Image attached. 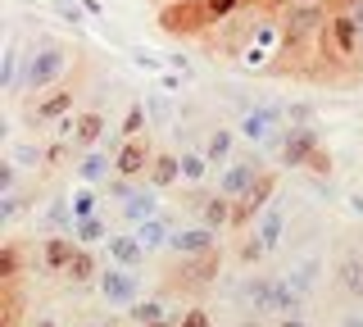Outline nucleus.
I'll return each instance as SVG.
<instances>
[{
  "mask_svg": "<svg viewBox=\"0 0 363 327\" xmlns=\"http://www.w3.org/2000/svg\"><path fill=\"white\" fill-rule=\"evenodd\" d=\"M77 50L73 41H64V37H55V32H37V37L23 46V87L18 92H28L32 100L45 96V92H55V87H64V77L73 73V64H77Z\"/></svg>",
  "mask_w": 363,
  "mask_h": 327,
  "instance_id": "nucleus-1",
  "label": "nucleus"
},
{
  "mask_svg": "<svg viewBox=\"0 0 363 327\" xmlns=\"http://www.w3.org/2000/svg\"><path fill=\"white\" fill-rule=\"evenodd\" d=\"M281 55H286V28H281V14L277 18H259L250 41L236 55V69L241 73H277Z\"/></svg>",
  "mask_w": 363,
  "mask_h": 327,
  "instance_id": "nucleus-2",
  "label": "nucleus"
},
{
  "mask_svg": "<svg viewBox=\"0 0 363 327\" xmlns=\"http://www.w3.org/2000/svg\"><path fill=\"white\" fill-rule=\"evenodd\" d=\"M155 23H159V32H164V37H177V41H182V37H204L209 28H218L204 0H173V5L159 9Z\"/></svg>",
  "mask_w": 363,
  "mask_h": 327,
  "instance_id": "nucleus-3",
  "label": "nucleus"
},
{
  "mask_svg": "<svg viewBox=\"0 0 363 327\" xmlns=\"http://www.w3.org/2000/svg\"><path fill=\"white\" fill-rule=\"evenodd\" d=\"M259 173H264V155H259L255 145H245V150H236V160H232V164L213 173V191H223V196L241 200L245 191L259 182Z\"/></svg>",
  "mask_w": 363,
  "mask_h": 327,
  "instance_id": "nucleus-4",
  "label": "nucleus"
},
{
  "mask_svg": "<svg viewBox=\"0 0 363 327\" xmlns=\"http://www.w3.org/2000/svg\"><path fill=\"white\" fill-rule=\"evenodd\" d=\"M96 291H100V300H105L109 309L128 314L132 304L141 300V273H132V268H123V264H105L100 277H96Z\"/></svg>",
  "mask_w": 363,
  "mask_h": 327,
  "instance_id": "nucleus-5",
  "label": "nucleus"
},
{
  "mask_svg": "<svg viewBox=\"0 0 363 327\" xmlns=\"http://www.w3.org/2000/svg\"><path fill=\"white\" fill-rule=\"evenodd\" d=\"M73 105H77V87H73V82H64V87H55V92L37 96V100L28 105V132H45V128H55L60 118L73 114Z\"/></svg>",
  "mask_w": 363,
  "mask_h": 327,
  "instance_id": "nucleus-6",
  "label": "nucleus"
},
{
  "mask_svg": "<svg viewBox=\"0 0 363 327\" xmlns=\"http://www.w3.org/2000/svg\"><path fill=\"white\" fill-rule=\"evenodd\" d=\"M268 150H277V164L281 168H304L318 150H323V137H318L313 123H309V128H291V123H286V132H281Z\"/></svg>",
  "mask_w": 363,
  "mask_h": 327,
  "instance_id": "nucleus-7",
  "label": "nucleus"
},
{
  "mask_svg": "<svg viewBox=\"0 0 363 327\" xmlns=\"http://www.w3.org/2000/svg\"><path fill=\"white\" fill-rule=\"evenodd\" d=\"M113 209H118V223H123V228H141V223H150V218L164 214V191L150 187V182H141L128 200H123V205H113Z\"/></svg>",
  "mask_w": 363,
  "mask_h": 327,
  "instance_id": "nucleus-8",
  "label": "nucleus"
},
{
  "mask_svg": "<svg viewBox=\"0 0 363 327\" xmlns=\"http://www.w3.org/2000/svg\"><path fill=\"white\" fill-rule=\"evenodd\" d=\"M332 273L327 268V259H323V250H309V255H295V259H286V268H281V277L291 282L300 296H309L313 300V291L323 287V277Z\"/></svg>",
  "mask_w": 363,
  "mask_h": 327,
  "instance_id": "nucleus-9",
  "label": "nucleus"
},
{
  "mask_svg": "<svg viewBox=\"0 0 363 327\" xmlns=\"http://www.w3.org/2000/svg\"><path fill=\"white\" fill-rule=\"evenodd\" d=\"M218 228H209V223H186V228L173 232V241H168V255L177 259H200V255H213L218 250Z\"/></svg>",
  "mask_w": 363,
  "mask_h": 327,
  "instance_id": "nucleus-10",
  "label": "nucleus"
},
{
  "mask_svg": "<svg viewBox=\"0 0 363 327\" xmlns=\"http://www.w3.org/2000/svg\"><path fill=\"white\" fill-rule=\"evenodd\" d=\"M327 37H332L336 60H359V55H363V32L354 23V14H350V5H340L336 14L327 18Z\"/></svg>",
  "mask_w": 363,
  "mask_h": 327,
  "instance_id": "nucleus-11",
  "label": "nucleus"
},
{
  "mask_svg": "<svg viewBox=\"0 0 363 327\" xmlns=\"http://www.w3.org/2000/svg\"><path fill=\"white\" fill-rule=\"evenodd\" d=\"M272 282H277V273H245L241 282H236L241 309L259 314V318H272Z\"/></svg>",
  "mask_w": 363,
  "mask_h": 327,
  "instance_id": "nucleus-12",
  "label": "nucleus"
},
{
  "mask_svg": "<svg viewBox=\"0 0 363 327\" xmlns=\"http://www.w3.org/2000/svg\"><path fill=\"white\" fill-rule=\"evenodd\" d=\"M0 160L18 164L23 173H37V168L50 164V145H45L37 132H28V137H9V141H5V155H0Z\"/></svg>",
  "mask_w": 363,
  "mask_h": 327,
  "instance_id": "nucleus-13",
  "label": "nucleus"
},
{
  "mask_svg": "<svg viewBox=\"0 0 363 327\" xmlns=\"http://www.w3.org/2000/svg\"><path fill=\"white\" fill-rule=\"evenodd\" d=\"M73 223H77V214H73V200H68L64 191H55V196L41 200L37 228H41L45 236H73Z\"/></svg>",
  "mask_w": 363,
  "mask_h": 327,
  "instance_id": "nucleus-14",
  "label": "nucleus"
},
{
  "mask_svg": "<svg viewBox=\"0 0 363 327\" xmlns=\"http://www.w3.org/2000/svg\"><path fill=\"white\" fill-rule=\"evenodd\" d=\"M255 232H259V241L268 245V255H277L281 245H286V232H291V209L281 205V196L272 200V205L255 218Z\"/></svg>",
  "mask_w": 363,
  "mask_h": 327,
  "instance_id": "nucleus-15",
  "label": "nucleus"
},
{
  "mask_svg": "<svg viewBox=\"0 0 363 327\" xmlns=\"http://www.w3.org/2000/svg\"><path fill=\"white\" fill-rule=\"evenodd\" d=\"M150 164H155L150 137H132V141H123L118 150H113V168H118L123 177H145V173H150Z\"/></svg>",
  "mask_w": 363,
  "mask_h": 327,
  "instance_id": "nucleus-16",
  "label": "nucleus"
},
{
  "mask_svg": "<svg viewBox=\"0 0 363 327\" xmlns=\"http://www.w3.org/2000/svg\"><path fill=\"white\" fill-rule=\"evenodd\" d=\"M113 173H118V168H113V150H109V145L82 150V155H77V164H73V177H77V182H86V187H105Z\"/></svg>",
  "mask_w": 363,
  "mask_h": 327,
  "instance_id": "nucleus-17",
  "label": "nucleus"
},
{
  "mask_svg": "<svg viewBox=\"0 0 363 327\" xmlns=\"http://www.w3.org/2000/svg\"><path fill=\"white\" fill-rule=\"evenodd\" d=\"M105 255H109V264H123V268H132V273H141L145 259H150V250L141 245V236H136L132 228L113 232L109 241H105Z\"/></svg>",
  "mask_w": 363,
  "mask_h": 327,
  "instance_id": "nucleus-18",
  "label": "nucleus"
},
{
  "mask_svg": "<svg viewBox=\"0 0 363 327\" xmlns=\"http://www.w3.org/2000/svg\"><path fill=\"white\" fill-rule=\"evenodd\" d=\"M23 87V46L14 32H5V50H0V92H5V105H14V96Z\"/></svg>",
  "mask_w": 363,
  "mask_h": 327,
  "instance_id": "nucleus-19",
  "label": "nucleus"
},
{
  "mask_svg": "<svg viewBox=\"0 0 363 327\" xmlns=\"http://www.w3.org/2000/svg\"><path fill=\"white\" fill-rule=\"evenodd\" d=\"M332 282L340 296L363 300V250H340V259L332 264Z\"/></svg>",
  "mask_w": 363,
  "mask_h": 327,
  "instance_id": "nucleus-20",
  "label": "nucleus"
},
{
  "mask_svg": "<svg viewBox=\"0 0 363 327\" xmlns=\"http://www.w3.org/2000/svg\"><path fill=\"white\" fill-rule=\"evenodd\" d=\"M186 205L196 209V223H209L218 232L232 228V196H223V191H213V196H186Z\"/></svg>",
  "mask_w": 363,
  "mask_h": 327,
  "instance_id": "nucleus-21",
  "label": "nucleus"
},
{
  "mask_svg": "<svg viewBox=\"0 0 363 327\" xmlns=\"http://www.w3.org/2000/svg\"><path fill=\"white\" fill-rule=\"evenodd\" d=\"M236 141H241V137H236V128H227V123H213V128L204 132L200 145H204V155H209L213 168H227V164L236 160V150H241Z\"/></svg>",
  "mask_w": 363,
  "mask_h": 327,
  "instance_id": "nucleus-22",
  "label": "nucleus"
},
{
  "mask_svg": "<svg viewBox=\"0 0 363 327\" xmlns=\"http://www.w3.org/2000/svg\"><path fill=\"white\" fill-rule=\"evenodd\" d=\"M109 141V118L105 109H86V114H77V132H73V150H96V145Z\"/></svg>",
  "mask_w": 363,
  "mask_h": 327,
  "instance_id": "nucleus-23",
  "label": "nucleus"
},
{
  "mask_svg": "<svg viewBox=\"0 0 363 327\" xmlns=\"http://www.w3.org/2000/svg\"><path fill=\"white\" fill-rule=\"evenodd\" d=\"M177 160H182V187L200 191L204 182H213V173H218V168L209 164V155H204V145H182Z\"/></svg>",
  "mask_w": 363,
  "mask_h": 327,
  "instance_id": "nucleus-24",
  "label": "nucleus"
},
{
  "mask_svg": "<svg viewBox=\"0 0 363 327\" xmlns=\"http://www.w3.org/2000/svg\"><path fill=\"white\" fill-rule=\"evenodd\" d=\"M73 250H77L73 236H41V250H37L41 273H68V259H73Z\"/></svg>",
  "mask_w": 363,
  "mask_h": 327,
  "instance_id": "nucleus-25",
  "label": "nucleus"
},
{
  "mask_svg": "<svg viewBox=\"0 0 363 327\" xmlns=\"http://www.w3.org/2000/svg\"><path fill=\"white\" fill-rule=\"evenodd\" d=\"M309 304H313L309 296H300V291L277 273V282H272V318H300V314H309Z\"/></svg>",
  "mask_w": 363,
  "mask_h": 327,
  "instance_id": "nucleus-26",
  "label": "nucleus"
},
{
  "mask_svg": "<svg viewBox=\"0 0 363 327\" xmlns=\"http://www.w3.org/2000/svg\"><path fill=\"white\" fill-rule=\"evenodd\" d=\"M37 209V187H18V191H9V196H0V228H14V223L23 218V214H32Z\"/></svg>",
  "mask_w": 363,
  "mask_h": 327,
  "instance_id": "nucleus-27",
  "label": "nucleus"
},
{
  "mask_svg": "<svg viewBox=\"0 0 363 327\" xmlns=\"http://www.w3.org/2000/svg\"><path fill=\"white\" fill-rule=\"evenodd\" d=\"M136 236H141V245L150 255H159V250H168V241H173V232H177V223H173V214H159V218H150V223H141V228H132Z\"/></svg>",
  "mask_w": 363,
  "mask_h": 327,
  "instance_id": "nucleus-28",
  "label": "nucleus"
},
{
  "mask_svg": "<svg viewBox=\"0 0 363 327\" xmlns=\"http://www.w3.org/2000/svg\"><path fill=\"white\" fill-rule=\"evenodd\" d=\"M168 318H173V304L159 300V296H141L128 309V323L132 327H159V323H168Z\"/></svg>",
  "mask_w": 363,
  "mask_h": 327,
  "instance_id": "nucleus-29",
  "label": "nucleus"
},
{
  "mask_svg": "<svg viewBox=\"0 0 363 327\" xmlns=\"http://www.w3.org/2000/svg\"><path fill=\"white\" fill-rule=\"evenodd\" d=\"M145 182L159 187V191H173L182 182V160H177V150H155V164H150V173H145Z\"/></svg>",
  "mask_w": 363,
  "mask_h": 327,
  "instance_id": "nucleus-30",
  "label": "nucleus"
},
{
  "mask_svg": "<svg viewBox=\"0 0 363 327\" xmlns=\"http://www.w3.org/2000/svg\"><path fill=\"white\" fill-rule=\"evenodd\" d=\"M109 236H113V228H109L105 214H91V218H77L73 223V241L86 245V250H91V245H105Z\"/></svg>",
  "mask_w": 363,
  "mask_h": 327,
  "instance_id": "nucleus-31",
  "label": "nucleus"
},
{
  "mask_svg": "<svg viewBox=\"0 0 363 327\" xmlns=\"http://www.w3.org/2000/svg\"><path fill=\"white\" fill-rule=\"evenodd\" d=\"M145 114H150V128H177V105L173 100L177 96H168V92H145Z\"/></svg>",
  "mask_w": 363,
  "mask_h": 327,
  "instance_id": "nucleus-32",
  "label": "nucleus"
},
{
  "mask_svg": "<svg viewBox=\"0 0 363 327\" xmlns=\"http://www.w3.org/2000/svg\"><path fill=\"white\" fill-rule=\"evenodd\" d=\"M100 268H105V264H96V255H91L86 250V245H77V250H73V259H68V282H73V287H86V282H96L100 277Z\"/></svg>",
  "mask_w": 363,
  "mask_h": 327,
  "instance_id": "nucleus-33",
  "label": "nucleus"
},
{
  "mask_svg": "<svg viewBox=\"0 0 363 327\" xmlns=\"http://www.w3.org/2000/svg\"><path fill=\"white\" fill-rule=\"evenodd\" d=\"M68 200H73V214H77V218H91V214H105V209H100V200H105V191H100V187H86V182H77L73 191H68Z\"/></svg>",
  "mask_w": 363,
  "mask_h": 327,
  "instance_id": "nucleus-34",
  "label": "nucleus"
},
{
  "mask_svg": "<svg viewBox=\"0 0 363 327\" xmlns=\"http://www.w3.org/2000/svg\"><path fill=\"white\" fill-rule=\"evenodd\" d=\"M145 132H150V114H145V100H132L128 114H123V123H118V137H123V141H132V137H145Z\"/></svg>",
  "mask_w": 363,
  "mask_h": 327,
  "instance_id": "nucleus-35",
  "label": "nucleus"
},
{
  "mask_svg": "<svg viewBox=\"0 0 363 327\" xmlns=\"http://www.w3.org/2000/svg\"><path fill=\"white\" fill-rule=\"evenodd\" d=\"M18 259H23L18 241L5 236V241H0V282H18Z\"/></svg>",
  "mask_w": 363,
  "mask_h": 327,
  "instance_id": "nucleus-36",
  "label": "nucleus"
},
{
  "mask_svg": "<svg viewBox=\"0 0 363 327\" xmlns=\"http://www.w3.org/2000/svg\"><path fill=\"white\" fill-rule=\"evenodd\" d=\"M236 259H241L245 268H250V264H259V259H268V245L259 241V232H255V228H250L241 241H236Z\"/></svg>",
  "mask_w": 363,
  "mask_h": 327,
  "instance_id": "nucleus-37",
  "label": "nucleus"
},
{
  "mask_svg": "<svg viewBox=\"0 0 363 327\" xmlns=\"http://www.w3.org/2000/svg\"><path fill=\"white\" fill-rule=\"evenodd\" d=\"M141 182H145V177H123V173H113V177H109V182L100 187V191H105V200H113V205H123V200H128V196H132V191L141 187Z\"/></svg>",
  "mask_w": 363,
  "mask_h": 327,
  "instance_id": "nucleus-38",
  "label": "nucleus"
},
{
  "mask_svg": "<svg viewBox=\"0 0 363 327\" xmlns=\"http://www.w3.org/2000/svg\"><path fill=\"white\" fill-rule=\"evenodd\" d=\"M23 327H64V318H60V309H55V304H32Z\"/></svg>",
  "mask_w": 363,
  "mask_h": 327,
  "instance_id": "nucleus-39",
  "label": "nucleus"
},
{
  "mask_svg": "<svg viewBox=\"0 0 363 327\" xmlns=\"http://www.w3.org/2000/svg\"><path fill=\"white\" fill-rule=\"evenodd\" d=\"M132 64H136V69H145V73H155V77H159V73L168 69V64L159 60L155 50H145V46H132Z\"/></svg>",
  "mask_w": 363,
  "mask_h": 327,
  "instance_id": "nucleus-40",
  "label": "nucleus"
},
{
  "mask_svg": "<svg viewBox=\"0 0 363 327\" xmlns=\"http://www.w3.org/2000/svg\"><path fill=\"white\" fill-rule=\"evenodd\" d=\"M18 187H23V168L0 160V196H9V191H18Z\"/></svg>",
  "mask_w": 363,
  "mask_h": 327,
  "instance_id": "nucleus-41",
  "label": "nucleus"
},
{
  "mask_svg": "<svg viewBox=\"0 0 363 327\" xmlns=\"http://www.w3.org/2000/svg\"><path fill=\"white\" fill-rule=\"evenodd\" d=\"M55 14H60V18H68V23H86V5H82V0H55Z\"/></svg>",
  "mask_w": 363,
  "mask_h": 327,
  "instance_id": "nucleus-42",
  "label": "nucleus"
},
{
  "mask_svg": "<svg viewBox=\"0 0 363 327\" xmlns=\"http://www.w3.org/2000/svg\"><path fill=\"white\" fill-rule=\"evenodd\" d=\"M177 327H213V314L204 309V304H186V314H182Z\"/></svg>",
  "mask_w": 363,
  "mask_h": 327,
  "instance_id": "nucleus-43",
  "label": "nucleus"
},
{
  "mask_svg": "<svg viewBox=\"0 0 363 327\" xmlns=\"http://www.w3.org/2000/svg\"><path fill=\"white\" fill-rule=\"evenodd\" d=\"M186 82H191V77H182V73H173V69L159 73V92H168V96H182V92H186Z\"/></svg>",
  "mask_w": 363,
  "mask_h": 327,
  "instance_id": "nucleus-44",
  "label": "nucleus"
},
{
  "mask_svg": "<svg viewBox=\"0 0 363 327\" xmlns=\"http://www.w3.org/2000/svg\"><path fill=\"white\" fill-rule=\"evenodd\" d=\"M304 168H309L313 177H332V173H336V164H332V155H327V150H318V155H313V160L304 164Z\"/></svg>",
  "mask_w": 363,
  "mask_h": 327,
  "instance_id": "nucleus-45",
  "label": "nucleus"
},
{
  "mask_svg": "<svg viewBox=\"0 0 363 327\" xmlns=\"http://www.w3.org/2000/svg\"><path fill=\"white\" fill-rule=\"evenodd\" d=\"M164 64H168V69H173V73H182V77H191V73H196V69H191V60H186V55H164Z\"/></svg>",
  "mask_w": 363,
  "mask_h": 327,
  "instance_id": "nucleus-46",
  "label": "nucleus"
},
{
  "mask_svg": "<svg viewBox=\"0 0 363 327\" xmlns=\"http://www.w3.org/2000/svg\"><path fill=\"white\" fill-rule=\"evenodd\" d=\"M336 327H363V304H354V309H340Z\"/></svg>",
  "mask_w": 363,
  "mask_h": 327,
  "instance_id": "nucleus-47",
  "label": "nucleus"
},
{
  "mask_svg": "<svg viewBox=\"0 0 363 327\" xmlns=\"http://www.w3.org/2000/svg\"><path fill=\"white\" fill-rule=\"evenodd\" d=\"M277 327H313L309 314H300V318H277Z\"/></svg>",
  "mask_w": 363,
  "mask_h": 327,
  "instance_id": "nucleus-48",
  "label": "nucleus"
},
{
  "mask_svg": "<svg viewBox=\"0 0 363 327\" xmlns=\"http://www.w3.org/2000/svg\"><path fill=\"white\" fill-rule=\"evenodd\" d=\"M82 5H86L91 18H105V5H100V0H82Z\"/></svg>",
  "mask_w": 363,
  "mask_h": 327,
  "instance_id": "nucleus-49",
  "label": "nucleus"
},
{
  "mask_svg": "<svg viewBox=\"0 0 363 327\" xmlns=\"http://www.w3.org/2000/svg\"><path fill=\"white\" fill-rule=\"evenodd\" d=\"M345 205L354 209V214H363V196H345Z\"/></svg>",
  "mask_w": 363,
  "mask_h": 327,
  "instance_id": "nucleus-50",
  "label": "nucleus"
},
{
  "mask_svg": "<svg viewBox=\"0 0 363 327\" xmlns=\"http://www.w3.org/2000/svg\"><path fill=\"white\" fill-rule=\"evenodd\" d=\"M77 327H109V323H100V318H86V323H77Z\"/></svg>",
  "mask_w": 363,
  "mask_h": 327,
  "instance_id": "nucleus-51",
  "label": "nucleus"
},
{
  "mask_svg": "<svg viewBox=\"0 0 363 327\" xmlns=\"http://www.w3.org/2000/svg\"><path fill=\"white\" fill-rule=\"evenodd\" d=\"M286 5H323V0H286Z\"/></svg>",
  "mask_w": 363,
  "mask_h": 327,
  "instance_id": "nucleus-52",
  "label": "nucleus"
},
{
  "mask_svg": "<svg viewBox=\"0 0 363 327\" xmlns=\"http://www.w3.org/2000/svg\"><path fill=\"white\" fill-rule=\"evenodd\" d=\"M340 5H359V0H340Z\"/></svg>",
  "mask_w": 363,
  "mask_h": 327,
  "instance_id": "nucleus-53",
  "label": "nucleus"
}]
</instances>
